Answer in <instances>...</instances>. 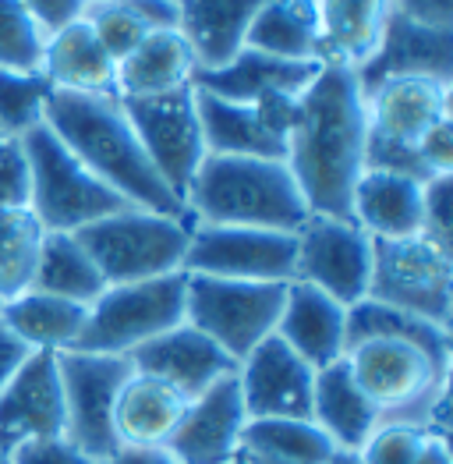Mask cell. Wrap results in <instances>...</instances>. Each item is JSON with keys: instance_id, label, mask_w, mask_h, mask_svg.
<instances>
[{"instance_id": "1", "label": "cell", "mask_w": 453, "mask_h": 464, "mask_svg": "<svg viewBox=\"0 0 453 464\" xmlns=\"http://www.w3.org/2000/svg\"><path fill=\"white\" fill-rule=\"evenodd\" d=\"M369 111L351 68L323 64L298 96V121L287 139V167L308 213L351 220V195L365 174Z\"/></svg>"}, {"instance_id": "2", "label": "cell", "mask_w": 453, "mask_h": 464, "mask_svg": "<svg viewBox=\"0 0 453 464\" xmlns=\"http://www.w3.org/2000/svg\"><path fill=\"white\" fill-rule=\"evenodd\" d=\"M43 124L68 146V153L96 181H103L128 206L188 220L185 202L152 167L117 96H85V92L53 89Z\"/></svg>"}, {"instance_id": "3", "label": "cell", "mask_w": 453, "mask_h": 464, "mask_svg": "<svg viewBox=\"0 0 453 464\" xmlns=\"http://www.w3.org/2000/svg\"><path fill=\"white\" fill-rule=\"evenodd\" d=\"M185 209L191 224L284 234H298V227L308 220V206L287 160L259 156L209 153L185 192Z\"/></svg>"}, {"instance_id": "4", "label": "cell", "mask_w": 453, "mask_h": 464, "mask_svg": "<svg viewBox=\"0 0 453 464\" xmlns=\"http://www.w3.org/2000/svg\"><path fill=\"white\" fill-rule=\"evenodd\" d=\"M358 390L376 408L379 426H411L447 432L453 354L404 337H369L343 354Z\"/></svg>"}, {"instance_id": "5", "label": "cell", "mask_w": 453, "mask_h": 464, "mask_svg": "<svg viewBox=\"0 0 453 464\" xmlns=\"http://www.w3.org/2000/svg\"><path fill=\"white\" fill-rule=\"evenodd\" d=\"M188 234L191 220L124 206L111 217L82 227L75 237L96 263L103 284L113 287V284H139L152 276L181 273Z\"/></svg>"}, {"instance_id": "6", "label": "cell", "mask_w": 453, "mask_h": 464, "mask_svg": "<svg viewBox=\"0 0 453 464\" xmlns=\"http://www.w3.org/2000/svg\"><path fill=\"white\" fill-rule=\"evenodd\" d=\"M22 150H25L29 178H33L29 209L36 213L43 231L78 234L82 227L128 206L103 181H96L46 124L33 128L22 139Z\"/></svg>"}, {"instance_id": "7", "label": "cell", "mask_w": 453, "mask_h": 464, "mask_svg": "<svg viewBox=\"0 0 453 464\" xmlns=\"http://www.w3.org/2000/svg\"><path fill=\"white\" fill-rule=\"evenodd\" d=\"M185 284L188 273H167L139 284H113L107 287L85 315L82 337L72 351L92 354H131L149 344L152 337L185 323Z\"/></svg>"}, {"instance_id": "8", "label": "cell", "mask_w": 453, "mask_h": 464, "mask_svg": "<svg viewBox=\"0 0 453 464\" xmlns=\"http://www.w3.org/2000/svg\"><path fill=\"white\" fill-rule=\"evenodd\" d=\"M365 298L450 330L453 252L436 245L429 234L372 237V273Z\"/></svg>"}, {"instance_id": "9", "label": "cell", "mask_w": 453, "mask_h": 464, "mask_svg": "<svg viewBox=\"0 0 453 464\" xmlns=\"http://www.w3.org/2000/svg\"><path fill=\"white\" fill-rule=\"evenodd\" d=\"M287 284H252V280H220L195 276L185 284V323L202 330L209 341L241 362L265 337H273L284 309Z\"/></svg>"}, {"instance_id": "10", "label": "cell", "mask_w": 453, "mask_h": 464, "mask_svg": "<svg viewBox=\"0 0 453 464\" xmlns=\"http://www.w3.org/2000/svg\"><path fill=\"white\" fill-rule=\"evenodd\" d=\"M57 372H61V393H64V440L96 464L113 458L120 450L113 436V404L128 376L135 372L131 358L61 351Z\"/></svg>"}, {"instance_id": "11", "label": "cell", "mask_w": 453, "mask_h": 464, "mask_svg": "<svg viewBox=\"0 0 453 464\" xmlns=\"http://www.w3.org/2000/svg\"><path fill=\"white\" fill-rule=\"evenodd\" d=\"M294 234L259 231V227H217L191 224L185 273L252 280V284H291L294 280Z\"/></svg>"}, {"instance_id": "12", "label": "cell", "mask_w": 453, "mask_h": 464, "mask_svg": "<svg viewBox=\"0 0 453 464\" xmlns=\"http://www.w3.org/2000/svg\"><path fill=\"white\" fill-rule=\"evenodd\" d=\"M120 107L131 121L146 156L152 160V167L159 170V178L185 202L195 170L209 156L206 139H202L195 85H185L167 96H149V100H120Z\"/></svg>"}, {"instance_id": "13", "label": "cell", "mask_w": 453, "mask_h": 464, "mask_svg": "<svg viewBox=\"0 0 453 464\" xmlns=\"http://www.w3.org/2000/svg\"><path fill=\"white\" fill-rule=\"evenodd\" d=\"M294 241V280L319 287L323 295L337 298L340 305H354L369 295L372 237L354 220L308 213Z\"/></svg>"}, {"instance_id": "14", "label": "cell", "mask_w": 453, "mask_h": 464, "mask_svg": "<svg viewBox=\"0 0 453 464\" xmlns=\"http://www.w3.org/2000/svg\"><path fill=\"white\" fill-rule=\"evenodd\" d=\"M237 387L248 419H312L315 369L276 334L237 362Z\"/></svg>"}, {"instance_id": "15", "label": "cell", "mask_w": 453, "mask_h": 464, "mask_svg": "<svg viewBox=\"0 0 453 464\" xmlns=\"http://www.w3.org/2000/svg\"><path fill=\"white\" fill-rule=\"evenodd\" d=\"M245 426H248V411L234 372L188 401L181 422L163 443V450L178 464H226L241 454Z\"/></svg>"}, {"instance_id": "16", "label": "cell", "mask_w": 453, "mask_h": 464, "mask_svg": "<svg viewBox=\"0 0 453 464\" xmlns=\"http://www.w3.org/2000/svg\"><path fill=\"white\" fill-rule=\"evenodd\" d=\"M128 358H131L135 372L163 380L167 387L178 390L185 401H195L198 393H206L224 376L237 372V362L217 341H209L202 330H195L188 323L152 337L149 344L135 348Z\"/></svg>"}, {"instance_id": "17", "label": "cell", "mask_w": 453, "mask_h": 464, "mask_svg": "<svg viewBox=\"0 0 453 464\" xmlns=\"http://www.w3.org/2000/svg\"><path fill=\"white\" fill-rule=\"evenodd\" d=\"M453 82L429 75L386 78L365 92L369 131L397 146H418L436 124L450 121Z\"/></svg>"}, {"instance_id": "18", "label": "cell", "mask_w": 453, "mask_h": 464, "mask_svg": "<svg viewBox=\"0 0 453 464\" xmlns=\"http://www.w3.org/2000/svg\"><path fill=\"white\" fill-rule=\"evenodd\" d=\"M361 82V92L386 78L429 75L453 82V29H432L411 22L400 11H390L386 33L379 39L376 53L354 72Z\"/></svg>"}, {"instance_id": "19", "label": "cell", "mask_w": 453, "mask_h": 464, "mask_svg": "<svg viewBox=\"0 0 453 464\" xmlns=\"http://www.w3.org/2000/svg\"><path fill=\"white\" fill-rule=\"evenodd\" d=\"M0 432L11 443L64 436V393L57 354L33 351L18 376L0 393Z\"/></svg>"}, {"instance_id": "20", "label": "cell", "mask_w": 453, "mask_h": 464, "mask_svg": "<svg viewBox=\"0 0 453 464\" xmlns=\"http://www.w3.org/2000/svg\"><path fill=\"white\" fill-rule=\"evenodd\" d=\"M273 334L312 369H326L347 354V305L312 284L291 280Z\"/></svg>"}, {"instance_id": "21", "label": "cell", "mask_w": 453, "mask_h": 464, "mask_svg": "<svg viewBox=\"0 0 453 464\" xmlns=\"http://www.w3.org/2000/svg\"><path fill=\"white\" fill-rule=\"evenodd\" d=\"M263 0H178V33L188 43L195 72H213L234 61Z\"/></svg>"}, {"instance_id": "22", "label": "cell", "mask_w": 453, "mask_h": 464, "mask_svg": "<svg viewBox=\"0 0 453 464\" xmlns=\"http://www.w3.org/2000/svg\"><path fill=\"white\" fill-rule=\"evenodd\" d=\"M319 68H323L319 61H280V57H269V53L245 46L234 61H226L224 68L195 72L191 85L198 92L220 96L230 103H255L265 92L302 96L312 85V78L319 75Z\"/></svg>"}, {"instance_id": "23", "label": "cell", "mask_w": 453, "mask_h": 464, "mask_svg": "<svg viewBox=\"0 0 453 464\" xmlns=\"http://www.w3.org/2000/svg\"><path fill=\"white\" fill-rule=\"evenodd\" d=\"M425 185L390 170H365L351 195V220L369 237H411L421 234Z\"/></svg>"}, {"instance_id": "24", "label": "cell", "mask_w": 453, "mask_h": 464, "mask_svg": "<svg viewBox=\"0 0 453 464\" xmlns=\"http://www.w3.org/2000/svg\"><path fill=\"white\" fill-rule=\"evenodd\" d=\"M43 75L61 92L117 96V61L103 50V43L92 36L85 18L46 36Z\"/></svg>"}, {"instance_id": "25", "label": "cell", "mask_w": 453, "mask_h": 464, "mask_svg": "<svg viewBox=\"0 0 453 464\" xmlns=\"http://www.w3.org/2000/svg\"><path fill=\"white\" fill-rule=\"evenodd\" d=\"M319 7V61L358 72L386 33L393 0H315Z\"/></svg>"}, {"instance_id": "26", "label": "cell", "mask_w": 453, "mask_h": 464, "mask_svg": "<svg viewBox=\"0 0 453 464\" xmlns=\"http://www.w3.org/2000/svg\"><path fill=\"white\" fill-rule=\"evenodd\" d=\"M312 422L330 436L337 450H361L379 429L376 408L358 390L347 362L340 358L326 369H315L312 387Z\"/></svg>"}, {"instance_id": "27", "label": "cell", "mask_w": 453, "mask_h": 464, "mask_svg": "<svg viewBox=\"0 0 453 464\" xmlns=\"http://www.w3.org/2000/svg\"><path fill=\"white\" fill-rule=\"evenodd\" d=\"M185 408L188 401L163 380L131 372L113 404V436L120 447H163Z\"/></svg>"}, {"instance_id": "28", "label": "cell", "mask_w": 453, "mask_h": 464, "mask_svg": "<svg viewBox=\"0 0 453 464\" xmlns=\"http://www.w3.org/2000/svg\"><path fill=\"white\" fill-rule=\"evenodd\" d=\"M195 57L178 29H159L142 39L124 61H117V96L149 100L191 85Z\"/></svg>"}, {"instance_id": "29", "label": "cell", "mask_w": 453, "mask_h": 464, "mask_svg": "<svg viewBox=\"0 0 453 464\" xmlns=\"http://www.w3.org/2000/svg\"><path fill=\"white\" fill-rule=\"evenodd\" d=\"M195 103H198L206 153L287 160V142L276 139L265 128L263 114L255 111V103H230V100L198 92V89H195Z\"/></svg>"}, {"instance_id": "30", "label": "cell", "mask_w": 453, "mask_h": 464, "mask_svg": "<svg viewBox=\"0 0 453 464\" xmlns=\"http://www.w3.org/2000/svg\"><path fill=\"white\" fill-rule=\"evenodd\" d=\"M85 315H89V305L46 295L36 287H29L25 295L0 305V323L22 344H29V351H50V354L75 348L82 326H85Z\"/></svg>"}, {"instance_id": "31", "label": "cell", "mask_w": 453, "mask_h": 464, "mask_svg": "<svg viewBox=\"0 0 453 464\" xmlns=\"http://www.w3.org/2000/svg\"><path fill=\"white\" fill-rule=\"evenodd\" d=\"M245 46L280 61H319L315 0H263Z\"/></svg>"}, {"instance_id": "32", "label": "cell", "mask_w": 453, "mask_h": 464, "mask_svg": "<svg viewBox=\"0 0 453 464\" xmlns=\"http://www.w3.org/2000/svg\"><path fill=\"white\" fill-rule=\"evenodd\" d=\"M33 287L46 291V295H57V298H68V302H78V305H92L107 291L96 263L89 259V252L82 248L75 234L50 231H46L43 248H39Z\"/></svg>"}, {"instance_id": "33", "label": "cell", "mask_w": 453, "mask_h": 464, "mask_svg": "<svg viewBox=\"0 0 453 464\" xmlns=\"http://www.w3.org/2000/svg\"><path fill=\"white\" fill-rule=\"evenodd\" d=\"M333 443L312 419H248L241 432V454L287 464H326Z\"/></svg>"}, {"instance_id": "34", "label": "cell", "mask_w": 453, "mask_h": 464, "mask_svg": "<svg viewBox=\"0 0 453 464\" xmlns=\"http://www.w3.org/2000/svg\"><path fill=\"white\" fill-rule=\"evenodd\" d=\"M43 237L46 231L33 209L0 213V305L33 287Z\"/></svg>"}, {"instance_id": "35", "label": "cell", "mask_w": 453, "mask_h": 464, "mask_svg": "<svg viewBox=\"0 0 453 464\" xmlns=\"http://www.w3.org/2000/svg\"><path fill=\"white\" fill-rule=\"evenodd\" d=\"M369 337H404V341H418V344L439 351V354H453L450 330H443L429 319H418L411 312L361 298V302L347 305V348L358 341H369Z\"/></svg>"}, {"instance_id": "36", "label": "cell", "mask_w": 453, "mask_h": 464, "mask_svg": "<svg viewBox=\"0 0 453 464\" xmlns=\"http://www.w3.org/2000/svg\"><path fill=\"white\" fill-rule=\"evenodd\" d=\"M53 85L43 72H0V135L25 139L46 121Z\"/></svg>"}, {"instance_id": "37", "label": "cell", "mask_w": 453, "mask_h": 464, "mask_svg": "<svg viewBox=\"0 0 453 464\" xmlns=\"http://www.w3.org/2000/svg\"><path fill=\"white\" fill-rule=\"evenodd\" d=\"M46 33L22 0H0V72H43Z\"/></svg>"}, {"instance_id": "38", "label": "cell", "mask_w": 453, "mask_h": 464, "mask_svg": "<svg viewBox=\"0 0 453 464\" xmlns=\"http://www.w3.org/2000/svg\"><path fill=\"white\" fill-rule=\"evenodd\" d=\"M92 29V36L103 43V50L113 61H124L142 39L149 36V29L120 4V0H103V4H89L82 14Z\"/></svg>"}, {"instance_id": "39", "label": "cell", "mask_w": 453, "mask_h": 464, "mask_svg": "<svg viewBox=\"0 0 453 464\" xmlns=\"http://www.w3.org/2000/svg\"><path fill=\"white\" fill-rule=\"evenodd\" d=\"M29 195H33V178H29L22 139H4L0 142V213L29 209Z\"/></svg>"}, {"instance_id": "40", "label": "cell", "mask_w": 453, "mask_h": 464, "mask_svg": "<svg viewBox=\"0 0 453 464\" xmlns=\"http://www.w3.org/2000/svg\"><path fill=\"white\" fill-rule=\"evenodd\" d=\"M425 429L411 426H379L372 440L358 450L361 464H415L418 440Z\"/></svg>"}, {"instance_id": "41", "label": "cell", "mask_w": 453, "mask_h": 464, "mask_svg": "<svg viewBox=\"0 0 453 464\" xmlns=\"http://www.w3.org/2000/svg\"><path fill=\"white\" fill-rule=\"evenodd\" d=\"M421 234L453 252V174L432 178L421 202Z\"/></svg>"}, {"instance_id": "42", "label": "cell", "mask_w": 453, "mask_h": 464, "mask_svg": "<svg viewBox=\"0 0 453 464\" xmlns=\"http://www.w3.org/2000/svg\"><path fill=\"white\" fill-rule=\"evenodd\" d=\"M11 464H96V461H89L64 436H46V440H22V443H14Z\"/></svg>"}, {"instance_id": "43", "label": "cell", "mask_w": 453, "mask_h": 464, "mask_svg": "<svg viewBox=\"0 0 453 464\" xmlns=\"http://www.w3.org/2000/svg\"><path fill=\"white\" fill-rule=\"evenodd\" d=\"M418 156H421V163H425V170L432 174V178H447L453 174V117L450 121H443V124H436L421 142L415 146Z\"/></svg>"}, {"instance_id": "44", "label": "cell", "mask_w": 453, "mask_h": 464, "mask_svg": "<svg viewBox=\"0 0 453 464\" xmlns=\"http://www.w3.org/2000/svg\"><path fill=\"white\" fill-rule=\"evenodd\" d=\"M22 4L29 7V14L43 25L46 36H53L57 29L78 22L85 14V7H89V0H22Z\"/></svg>"}, {"instance_id": "45", "label": "cell", "mask_w": 453, "mask_h": 464, "mask_svg": "<svg viewBox=\"0 0 453 464\" xmlns=\"http://www.w3.org/2000/svg\"><path fill=\"white\" fill-rule=\"evenodd\" d=\"M393 11L432 29H453V0H393Z\"/></svg>"}, {"instance_id": "46", "label": "cell", "mask_w": 453, "mask_h": 464, "mask_svg": "<svg viewBox=\"0 0 453 464\" xmlns=\"http://www.w3.org/2000/svg\"><path fill=\"white\" fill-rule=\"evenodd\" d=\"M149 33L178 29V0H120Z\"/></svg>"}, {"instance_id": "47", "label": "cell", "mask_w": 453, "mask_h": 464, "mask_svg": "<svg viewBox=\"0 0 453 464\" xmlns=\"http://www.w3.org/2000/svg\"><path fill=\"white\" fill-rule=\"evenodd\" d=\"M33 351H29V344H22L4 323H0V393L7 390V383L18 376V369L25 365V358H29Z\"/></svg>"}, {"instance_id": "48", "label": "cell", "mask_w": 453, "mask_h": 464, "mask_svg": "<svg viewBox=\"0 0 453 464\" xmlns=\"http://www.w3.org/2000/svg\"><path fill=\"white\" fill-rule=\"evenodd\" d=\"M415 464H453V458H450V440H447V432L425 429V432H421V440H418Z\"/></svg>"}, {"instance_id": "49", "label": "cell", "mask_w": 453, "mask_h": 464, "mask_svg": "<svg viewBox=\"0 0 453 464\" xmlns=\"http://www.w3.org/2000/svg\"><path fill=\"white\" fill-rule=\"evenodd\" d=\"M100 464H178L163 447H120L113 458Z\"/></svg>"}, {"instance_id": "50", "label": "cell", "mask_w": 453, "mask_h": 464, "mask_svg": "<svg viewBox=\"0 0 453 464\" xmlns=\"http://www.w3.org/2000/svg\"><path fill=\"white\" fill-rule=\"evenodd\" d=\"M326 464H361V458H358V450H333V458Z\"/></svg>"}, {"instance_id": "51", "label": "cell", "mask_w": 453, "mask_h": 464, "mask_svg": "<svg viewBox=\"0 0 453 464\" xmlns=\"http://www.w3.org/2000/svg\"><path fill=\"white\" fill-rule=\"evenodd\" d=\"M11 454H14V443L0 432V464H11Z\"/></svg>"}, {"instance_id": "52", "label": "cell", "mask_w": 453, "mask_h": 464, "mask_svg": "<svg viewBox=\"0 0 453 464\" xmlns=\"http://www.w3.org/2000/svg\"><path fill=\"white\" fill-rule=\"evenodd\" d=\"M248 464H287V461H269V458H248V454H241Z\"/></svg>"}, {"instance_id": "53", "label": "cell", "mask_w": 453, "mask_h": 464, "mask_svg": "<svg viewBox=\"0 0 453 464\" xmlns=\"http://www.w3.org/2000/svg\"><path fill=\"white\" fill-rule=\"evenodd\" d=\"M226 464H248V461H245V458H241V454H237V458H230V461H226Z\"/></svg>"}, {"instance_id": "54", "label": "cell", "mask_w": 453, "mask_h": 464, "mask_svg": "<svg viewBox=\"0 0 453 464\" xmlns=\"http://www.w3.org/2000/svg\"><path fill=\"white\" fill-rule=\"evenodd\" d=\"M89 4H103V0H89Z\"/></svg>"}, {"instance_id": "55", "label": "cell", "mask_w": 453, "mask_h": 464, "mask_svg": "<svg viewBox=\"0 0 453 464\" xmlns=\"http://www.w3.org/2000/svg\"><path fill=\"white\" fill-rule=\"evenodd\" d=\"M0 142H4V135H0Z\"/></svg>"}]
</instances>
